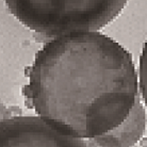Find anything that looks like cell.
I'll return each mask as SVG.
<instances>
[{
    "mask_svg": "<svg viewBox=\"0 0 147 147\" xmlns=\"http://www.w3.org/2000/svg\"><path fill=\"white\" fill-rule=\"evenodd\" d=\"M28 107L58 131L95 139L125 121L139 95L131 53L97 31L50 40L27 69Z\"/></svg>",
    "mask_w": 147,
    "mask_h": 147,
    "instance_id": "cell-1",
    "label": "cell"
},
{
    "mask_svg": "<svg viewBox=\"0 0 147 147\" xmlns=\"http://www.w3.org/2000/svg\"><path fill=\"white\" fill-rule=\"evenodd\" d=\"M24 26L45 37L98 31L113 22L128 0H4Z\"/></svg>",
    "mask_w": 147,
    "mask_h": 147,
    "instance_id": "cell-2",
    "label": "cell"
},
{
    "mask_svg": "<svg viewBox=\"0 0 147 147\" xmlns=\"http://www.w3.org/2000/svg\"><path fill=\"white\" fill-rule=\"evenodd\" d=\"M0 147H93L66 136L37 116H13L0 121Z\"/></svg>",
    "mask_w": 147,
    "mask_h": 147,
    "instance_id": "cell-3",
    "label": "cell"
},
{
    "mask_svg": "<svg viewBox=\"0 0 147 147\" xmlns=\"http://www.w3.org/2000/svg\"><path fill=\"white\" fill-rule=\"evenodd\" d=\"M146 126V114L139 95L125 121L111 131L94 139L98 147H131L143 136Z\"/></svg>",
    "mask_w": 147,
    "mask_h": 147,
    "instance_id": "cell-4",
    "label": "cell"
}]
</instances>
